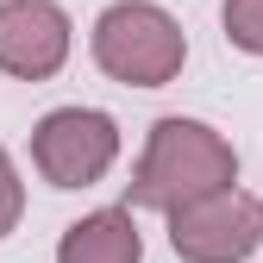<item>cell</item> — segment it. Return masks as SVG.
I'll return each mask as SVG.
<instances>
[{"instance_id": "6da1fadb", "label": "cell", "mask_w": 263, "mask_h": 263, "mask_svg": "<svg viewBox=\"0 0 263 263\" xmlns=\"http://www.w3.org/2000/svg\"><path fill=\"white\" fill-rule=\"evenodd\" d=\"M226 176H232V157L207 138V125L163 119L157 144H151V163H144V182H138V201H151V207L201 201V194L226 188Z\"/></svg>"}, {"instance_id": "7a4b0ae2", "label": "cell", "mask_w": 263, "mask_h": 263, "mask_svg": "<svg viewBox=\"0 0 263 263\" xmlns=\"http://www.w3.org/2000/svg\"><path fill=\"white\" fill-rule=\"evenodd\" d=\"M94 57H101L119 82L157 88V82H170L176 63H182V31L170 25V13L144 7V0H125V7H113L101 19V31H94Z\"/></svg>"}, {"instance_id": "3957f363", "label": "cell", "mask_w": 263, "mask_h": 263, "mask_svg": "<svg viewBox=\"0 0 263 263\" xmlns=\"http://www.w3.org/2000/svg\"><path fill=\"white\" fill-rule=\"evenodd\" d=\"M38 163H44V176L57 182V188H82V182H94L113 163V151H119V138H113V119L107 113H82V107H69V113H50L44 125H38Z\"/></svg>"}, {"instance_id": "277c9868", "label": "cell", "mask_w": 263, "mask_h": 263, "mask_svg": "<svg viewBox=\"0 0 263 263\" xmlns=\"http://www.w3.org/2000/svg\"><path fill=\"white\" fill-rule=\"evenodd\" d=\"M69 57V19L50 0H7L0 7V69L38 82Z\"/></svg>"}, {"instance_id": "5b68a950", "label": "cell", "mask_w": 263, "mask_h": 263, "mask_svg": "<svg viewBox=\"0 0 263 263\" xmlns=\"http://www.w3.org/2000/svg\"><path fill=\"white\" fill-rule=\"evenodd\" d=\"M257 245V207L251 201H226V194H201L188 213H176V251L194 263H226L245 257Z\"/></svg>"}, {"instance_id": "8992f818", "label": "cell", "mask_w": 263, "mask_h": 263, "mask_svg": "<svg viewBox=\"0 0 263 263\" xmlns=\"http://www.w3.org/2000/svg\"><path fill=\"white\" fill-rule=\"evenodd\" d=\"M63 263H138V232H132V219H119V213H94V219L69 226Z\"/></svg>"}, {"instance_id": "52a82bcc", "label": "cell", "mask_w": 263, "mask_h": 263, "mask_svg": "<svg viewBox=\"0 0 263 263\" xmlns=\"http://www.w3.org/2000/svg\"><path fill=\"white\" fill-rule=\"evenodd\" d=\"M226 38L263 50V0H226Z\"/></svg>"}, {"instance_id": "ba28073f", "label": "cell", "mask_w": 263, "mask_h": 263, "mask_svg": "<svg viewBox=\"0 0 263 263\" xmlns=\"http://www.w3.org/2000/svg\"><path fill=\"white\" fill-rule=\"evenodd\" d=\"M13 219H19V188H13V170H7V151H0V238H7Z\"/></svg>"}]
</instances>
